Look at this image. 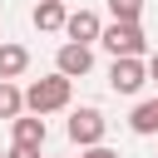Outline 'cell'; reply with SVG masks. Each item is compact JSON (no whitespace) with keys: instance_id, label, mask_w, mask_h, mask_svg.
I'll use <instances>...</instances> for the list:
<instances>
[{"instance_id":"cell-11","label":"cell","mask_w":158,"mask_h":158,"mask_svg":"<svg viewBox=\"0 0 158 158\" xmlns=\"http://www.w3.org/2000/svg\"><path fill=\"white\" fill-rule=\"evenodd\" d=\"M25 114V89H15V79H0V118Z\"/></svg>"},{"instance_id":"cell-1","label":"cell","mask_w":158,"mask_h":158,"mask_svg":"<svg viewBox=\"0 0 158 158\" xmlns=\"http://www.w3.org/2000/svg\"><path fill=\"white\" fill-rule=\"evenodd\" d=\"M69 84H74V79L59 74V69L44 74V79H35V84L25 89V109H30V114H54V109H64V104H69Z\"/></svg>"},{"instance_id":"cell-5","label":"cell","mask_w":158,"mask_h":158,"mask_svg":"<svg viewBox=\"0 0 158 158\" xmlns=\"http://www.w3.org/2000/svg\"><path fill=\"white\" fill-rule=\"evenodd\" d=\"M54 69H59V74H69V79H84V74L94 69V49H89V44H79V40H69V44H59Z\"/></svg>"},{"instance_id":"cell-13","label":"cell","mask_w":158,"mask_h":158,"mask_svg":"<svg viewBox=\"0 0 158 158\" xmlns=\"http://www.w3.org/2000/svg\"><path fill=\"white\" fill-rule=\"evenodd\" d=\"M79 158H118V153H114V148H104V143H89Z\"/></svg>"},{"instance_id":"cell-15","label":"cell","mask_w":158,"mask_h":158,"mask_svg":"<svg viewBox=\"0 0 158 158\" xmlns=\"http://www.w3.org/2000/svg\"><path fill=\"white\" fill-rule=\"evenodd\" d=\"M148 79H158V49L148 54Z\"/></svg>"},{"instance_id":"cell-8","label":"cell","mask_w":158,"mask_h":158,"mask_svg":"<svg viewBox=\"0 0 158 158\" xmlns=\"http://www.w3.org/2000/svg\"><path fill=\"white\" fill-rule=\"evenodd\" d=\"M30 20H35V30H64V20H69V10H64V0H40Z\"/></svg>"},{"instance_id":"cell-2","label":"cell","mask_w":158,"mask_h":158,"mask_svg":"<svg viewBox=\"0 0 158 158\" xmlns=\"http://www.w3.org/2000/svg\"><path fill=\"white\" fill-rule=\"evenodd\" d=\"M99 44L118 59V54H143V30H138V20H114V25H104V35H99Z\"/></svg>"},{"instance_id":"cell-9","label":"cell","mask_w":158,"mask_h":158,"mask_svg":"<svg viewBox=\"0 0 158 158\" xmlns=\"http://www.w3.org/2000/svg\"><path fill=\"white\" fill-rule=\"evenodd\" d=\"M30 69V49L25 44H0V79H20Z\"/></svg>"},{"instance_id":"cell-12","label":"cell","mask_w":158,"mask_h":158,"mask_svg":"<svg viewBox=\"0 0 158 158\" xmlns=\"http://www.w3.org/2000/svg\"><path fill=\"white\" fill-rule=\"evenodd\" d=\"M109 10H114V20H138L143 0H109Z\"/></svg>"},{"instance_id":"cell-6","label":"cell","mask_w":158,"mask_h":158,"mask_svg":"<svg viewBox=\"0 0 158 158\" xmlns=\"http://www.w3.org/2000/svg\"><path fill=\"white\" fill-rule=\"evenodd\" d=\"M64 35H69V40H79V44H94V40L104 35V20H99L94 10H74V15L64 20Z\"/></svg>"},{"instance_id":"cell-4","label":"cell","mask_w":158,"mask_h":158,"mask_svg":"<svg viewBox=\"0 0 158 158\" xmlns=\"http://www.w3.org/2000/svg\"><path fill=\"white\" fill-rule=\"evenodd\" d=\"M104 128H109V118H104L99 109H74V114H69V138H74L79 148L104 143Z\"/></svg>"},{"instance_id":"cell-14","label":"cell","mask_w":158,"mask_h":158,"mask_svg":"<svg viewBox=\"0 0 158 158\" xmlns=\"http://www.w3.org/2000/svg\"><path fill=\"white\" fill-rule=\"evenodd\" d=\"M5 158H40V148H25V143H15V148H10Z\"/></svg>"},{"instance_id":"cell-16","label":"cell","mask_w":158,"mask_h":158,"mask_svg":"<svg viewBox=\"0 0 158 158\" xmlns=\"http://www.w3.org/2000/svg\"><path fill=\"white\" fill-rule=\"evenodd\" d=\"M0 158H5V153H0Z\"/></svg>"},{"instance_id":"cell-3","label":"cell","mask_w":158,"mask_h":158,"mask_svg":"<svg viewBox=\"0 0 158 158\" xmlns=\"http://www.w3.org/2000/svg\"><path fill=\"white\" fill-rule=\"evenodd\" d=\"M109 84H114V94H138V89L148 84V64H143L138 54H118V59L109 64Z\"/></svg>"},{"instance_id":"cell-10","label":"cell","mask_w":158,"mask_h":158,"mask_svg":"<svg viewBox=\"0 0 158 158\" xmlns=\"http://www.w3.org/2000/svg\"><path fill=\"white\" fill-rule=\"evenodd\" d=\"M128 128H133V133H158V99H143V104L128 114Z\"/></svg>"},{"instance_id":"cell-7","label":"cell","mask_w":158,"mask_h":158,"mask_svg":"<svg viewBox=\"0 0 158 158\" xmlns=\"http://www.w3.org/2000/svg\"><path fill=\"white\" fill-rule=\"evenodd\" d=\"M10 128H15V143H25V148H44V133H49V128H44V114H30V118L15 114Z\"/></svg>"}]
</instances>
